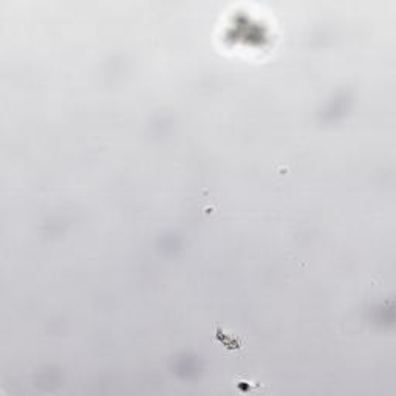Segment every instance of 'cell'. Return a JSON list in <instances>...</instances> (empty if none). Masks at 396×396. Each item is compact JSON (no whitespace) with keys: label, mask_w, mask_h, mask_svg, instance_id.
<instances>
[{"label":"cell","mask_w":396,"mask_h":396,"mask_svg":"<svg viewBox=\"0 0 396 396\" xmlns=\"http://www.w3.org/2000/svg\"><path fill=\"white\" fill-rule=\"evenodd\" d=\"M215 328H217V333H215L214 341H215V339H222L223 347H226L228 350H241V348H243V344H241V342L238 344V338L228 336V334L222 333V330L219 328V325H215Z\"/></svg>","instance_id":"cell-1"}]
</instances>
